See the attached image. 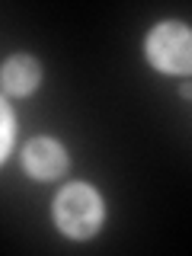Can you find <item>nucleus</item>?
<instances>
[{"label": "nucleus", "instance_id": "1", "mask_svg": "<svg viewBox=\"0 0 192 256\" xmlns=\"http://www.w3.org/2000/svg\"><path fill=\"white\" fill-rule=\"evenodd\" d=\"M54 214H58V224L64 234L90 237L102 221V205H100V196L90 186H68L58 196Z\"/></svg>", "mask_w": 192, "mask_h": 256}, {"label": "nucleus", "instance_id": "4", "mask_svg": "<svg viewBox=\"0 0 192 256\" xmlns=\"http://www.w3.org/2000/svg\"><path fill=\"white\" fill-rule=\"evenodd\" d=\"M36 84H38V64L32 61V58H13V61H6V68H4V86L10 93L22 96V93L36 90Z\"/></svg>", "mask_w": 192, "mask_h": 256}, {"label": "nucleus", "instance_id": "5", "mask_svg": "<svg viewBox=\"0 0 192 256\" xmlns=\"http://www.w3.org/2000/svg\"><path fill=\"white\" fill-rule=\"evenodd\" d=\"M10 138H13V122H10V112L4 109V154L10 150Z\"/></svg>", "mask_w": 192, "mask_h": 256}, {"label": "nucleus", "instance_id": "2", "mask_svg": "<svg viewBox=\"0 0 192 256\" xmlns=\"http://www.w3.org/2000/svg\"><path fill=\"white\" fill-rule=\"evenodd\" d=\"M148 58L166 74H192V32L176 22H164L148 38Z\"/></svg>", "mask_w": 192, "mask_h": 256}, {"label": "nucleus", "instance_id": "3", "mask_svg": "<svg viewBox=\"0 0 192 256\" xmlns=\"http://www.w3.org/2000/svg\"><path fill=\"white\" fill-rule=\"evenodd\" d=\"M22 164H26V170L36 176V180H52V176H58L64 166H68V157H64V150L54 141L38 138L26 148Z\"/></svg>", "mask_w": 192, "mask_h": 256}]
</instances>
